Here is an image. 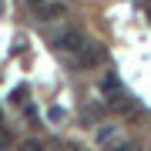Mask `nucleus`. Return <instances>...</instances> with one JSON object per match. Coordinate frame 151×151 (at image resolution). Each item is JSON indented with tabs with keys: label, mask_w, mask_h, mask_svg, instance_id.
Here are the masks:
<instances>
[{
	"label": "nucleus",
	"mask_w": 151,
	"mask_h": 151,
	"mask_svg": "<svg viewBox=\"0 0 151 151\" xmlns=\"http://www.w3.org/2000/svg\"><path fill=\"white\" fill-rule=\"evenodd\" d=\"M84 44H87V37H84L81 30H74V27H70V30H60L57 37H54V47L64 50V54H81Z\"/></svg>",
	"instance_id": "f257e3e1"
},
{
	"label": "nucleus",
	"mask_w": 151,
	"mask_h": 151,
	"mask_svg": "<svg viewBox=\"0 0 151 151\" xmlns=\"http://www.w3.org/2000/svg\"><path fill=\"white\" fill-rule=\"evenodd\" d=\"M108 57V50H104V44H84L81 47V54H77V64L81 67H94V64H101V60Z\"/></svg>",
	"instance_id": "f03ea898"
},
{
	"label": "nucleus",
	"mask_w": 151,
	"mask_h": 151,
	"mask_svg": "<svg viewBox=\"0 0 151 151\" xmlns=\"http://www.w3.org/2000/svg\"><path fill=\"white\" fill-rule=\"evenodd\" d=\"M101 91H104V94H114V97H118V94H121V81H118L114 74L101 77Z\"/></svg>",
	"instance_id": "7ed1b4c3"
},
{
	"label": "nucleus",
	"mask_w": 151,
	"mask_h": 151,
	"mask_svg": "<svg viewBox=\"0 0 151 151\" xmlns=\"http://www.w3.org/2000/svg\"><path fill=\"white\" fill-rule=\"evenodd\" d=\"M40 17H47V20L64 17V4H44V7H40Z\"/></svg>",
	"instance_id": "20e7f679"
},
{
	"label": "nucleus",
	"mask_w": 151,
	"mask_h": 151,
	"mask_svg": "<svg viewBox=\"0 0 151 151\" xmlns=\"http://www.w3.org/2000/svg\"><path fill=\"white\" fill-rule=\"evenodd\" d=\"M24 97H27V87L20 84V87H17V91L10 94V101H17V104H24Z\"/></svg>",
	"instance_id": "39448f33"
},
{
	"label": "nucleus",
	"mask_w": 151,
	"mask_h": 151,
	"mask_svg": "<svg viewBox=\"0 0 151 151\" xmlns=\"http://www.w3.org/2000/svg\"><path fill=\"white\" fill-rule=\"evenodd\" d=\"M24 151H44V148H37V145L30 141V145H24Z\"/></svg>",
	"instance_id": "423d86ee"
},
{
	"label": "nucleus",
	"mask_w": 151,
	"mask_h": 151,
	"mask_svg": "<svg viewBox=\"0 0 151 151\" xmlns=\"http://www.w3.org/2000/svg\"><path fill=\"white\" fill-rule=\"evenodd\" d=\"M30 4H34V7H44V4H47V0H30Z\"/></svg>",
	"instance_id": "0eeeda50"
},
{
	"label": "nucleus",
	"mask_w": 151,
	"mask_h": 151,
	"mask_svg": "<svg viewBox=\"0 0 151 151\" xmlns=\"http://www.w3.org/2000/svg\"><path fill=\"white\" fill-rule=\"evenodd\" d=\"M148 20H151V4H148Z\"/></svg>",
	"instance_id": "6e6552de"
},
{
	"label": "nucleus",
	"mask_w": 151,
	"mask_h": 151,
	"mask_svg": "<svg viewBox=\"0 0 151 151\" xmlns=\"http://www.w3.org/2000/svg\"><path fill=\"white\" fill-rule=\"evenodd\" d=\"M0 7H4V0H0Z\"/></svg>",
	"instance_id": "1a4fd4ad"
},
{
	"label": "nucleus",
	"mask_w": 151,
	"mask_h": 151,
	"mask_svg": "<svg viewBox=\"0 0 151 151\" xmlns=\"http://www.w3.org/2000/svg\"><path fill=\"white\" fill-rule=\"evenodd\" d=\"M0 121H4V114H0Z\"/></svg>",
	"instance_id": "9d476101"
},
{
	"label": "nucleus",
	"mask_w": 151,
	"mask_h": 151,
	"mask_svg": "<svg viewBox=\"0 0 151 151\" xmlns=\"http://www.w3.org/2000/svg\"><path fill=\"white\" fill-rule=\"evenodd\" d=\"M124 151H131V148H124Z\"/></svg>",
	"instance_id": "9b49d317"
}]
</instances>
